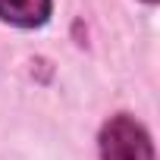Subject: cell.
Listing matches in <instances>:
<instances>
[{"label": "cell", "mask_w": 160, "mask_h": 160, "mask_svg": "<svg viewBox=\"0 0 160 160\" xmlns=\"http://www.w3.org/2000/svg\"><path fill=\"white\" fill-rule=\"evenodd\" d=\"M101 157L104 160H154V148L148 132L132 116H113L101 132Z\"/></svg>", "instance_id": "6da1fadb"}, {"label": "cell", "mask_w": 160, "mask_h": 160, "mask_svg": "<svg viewBox=\"0 0 160 160\" xmlns=\"http://www.w3.org/2000/svg\"><path fill=\"white\" fill-rule=\"evenodd\" d=\"M50 16V0H0V19L32 28Z\"/></svg>", "instance_id": "7a4b0ae2"}]
</instances>
